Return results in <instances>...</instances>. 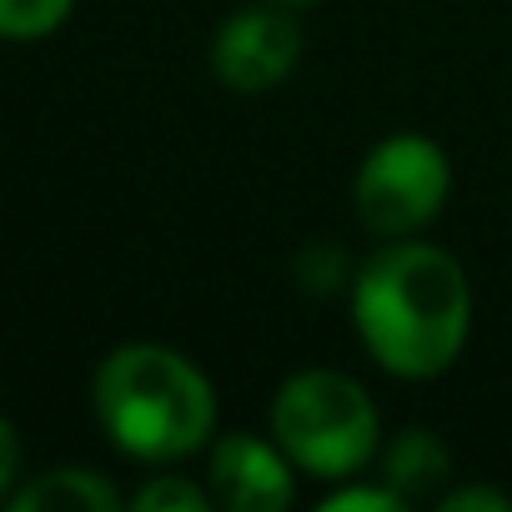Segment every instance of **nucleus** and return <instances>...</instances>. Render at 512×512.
<instances>
[{
	"instance_id": "5",
	"label": "nucleus",
	"mask_w": 512,
	"mask_h": 512,
	"mask_svg": "<svg viewBox=\"0 0 512 512\" xmlns=\"http://www.w3.org/2000/svg\"><path fill=\"white\" fill-rule=\"evenodd\" d=\"M302 51H307V31L297 11L277 6V0H256V6L221 16V26L211 31V76L221 91L267 96L292 81Z\"/></svg>"
},
{
	"instance_id": "1",
	"label": "nucleus",
	"mask_w": 512,
	"mask_h": 512,
	"mask_svg": "<svg viewBox=\"0 0 512 512\" xmlns=\"http://www.w3.org/2000/svg\"><path fill=\"white\" fill-rule=\"evenodd\" d=\"M352 332L397 382H432L457 367L472 337V282L457 256L427 236L377 241L352 267Z\"/></svg>"
},
{
	"instance_id": "7",
	"label": "nucleus",
	"mask_w": 512,
	"mask_h": 512,
	"mask_svg": "<svg viewBox=\"0 0 512 512\" xmlns=\"http://www.w3.org/2000/svg\"><path fill=\"white\" fill-rule=\"evenodd\" d=\"M377 477H382L392 492H402L407 507L437 502V492L457 477V472H452V447H447L432 427H402L397 437H382Z\"/></svg>"
},
{
	"instance_id": "8",
	"label": "nucleus",
	"mask_w": 512,
	"mask_h": 512,
	"mask_svg": "<svg viewBox=\"0 0 512 512\" xmlns=\"http://www.w3.org/2000/svg\"><path fill=\"white\" fill-rule=\"evenodd\" d=\"M121 502V487L91 467H51L11 492L16 512H116Z\"/></svg>"
},
{
	"instance_id": "3",
	"label": "nucleus",
	"mask_w": 512,
	"mask_h": 512,
	"mask_svg": "<svg viewBox=\"0 0 512 512\" xmlns=\"http://www.w3.org/2000/svg\"><path fill=\"white\" fill-rule=\"evenodd\" d=\"M267 432L312 482L362 477L382 452V412L342 367H302L282 377L267 402Z\"/></svg>"
},
{
	"instance_id": "11",
	"label": "nucleus",
	"mask_w": 512,
	"mask_h": 512,
	"mask_svg": "<svg viewBox=\"0 0 512 512\" xmlns=\"http://www.w3.org/2000/svg\"><path fill=\"white\" fill-rule=\"evenodd\" d=\"M317 507H327V512H402L407 497L392 492L382 477L377 482L347 477V482H327V492H317Z\"/></svg>"
},
{
	"instance_id": "6",
	"label": "nucleus",
	"mask_w": 512,
	"mask_h": 512,
	"mask_svg": "<svg viewBox=\"0 0 512 512\" xmlns=\"http://www.w3.org/2000/svg\"><path fill=\"white\" fill-rule=\"evenodd\" d=\"M297 467L272 432H216L206 442V492L221 512H287L297 502Z\"/></svg>"
},
{
	"instance_id": "14",
	"label": "nucleus",
	"mask_w": 512,
	"mask_h": 512,
	"mask_svg": "<svg viewBox=\"0 0 512 512\" xmlns=\"http://www.w3.org/2000/svg\"><path fill=\"white\" fill-rule=\"evenodd\" d=\"M16 472H21V437L6 417H0V497L16 492Z\"/></svg>"
},
{
	"instance_id": "9",
	"label": "nucleus",
	"mask_w": 512,
	"mask_h": 512,
	"mask_svg": "<svg viewBox=\"0 0 512 512\" xmlns=\"http://www.w3.org/2000/svg\"><path fill=\"white\" fill-rule=\"evenodd\" d=\"M76 11V0H0V41H46Z\"/></svg>"
},
{
	"instance_id": "15",
	"label": "nucleus",
	"mask_w": 512,
	"mask_h": 512,
	"mask_svg": "<svg viewBox=\"0 0 512 512\" xmlns=\"http://www.w3.org/2000/svg\"><path fill=\"white\" fill-rule=\"evenodd\" d=\"M277 6H292V11H302V6H322V0H277Z\"/></svg>"
},
{
	"instance_id": "10",
	"label": "nucleus",
	"mask_w": 512,
	"mask_h": 512,
	"mask_svg": "<svg viewBox=\"0 0 512 512\" xmlns=\"http://www.w3.org/2000/svg\"><path fill=\"white\" fill-rule=\"evenodd\" d=\"M131 507L136 512H211L216 502H211L206 482H196L186 472H156L131 492Z\"/></svg>"
},
{
	"instance_id": "2",
	"label": "nucleus",
	"mask_w": 512,
	"mask_h": 512,
	"mask_svg": "<svg viewBox=\"0 0 512 512\" xmlns=\"http://www.w3.org/2000/svg\"><path fill=\"white\" fill-rule=\"evenodd\" d=\"M91 407L106 442L146 467H171L206 452L221 417L211 377L166 342L111 347L91 377Z\"/></svg>"
},
{
	"instance_id": "12",
	"label": "nucleus",
	"mask_w": 512,
	"mask_h": 512,
	"mask_svg": "<svg viewBox=\"0 0 512 512\" xmlns=\"http://www.w3.org/2000/svg\"><path fill=\"white\" fill-rule=\"evenodd\" d=\"M297 282L302 287H317V292H332L342 282H352V267L337 246H307L302 262H297Z\"/></svg>"
},
{
	"instance_id": "4",
	"label": "nucleus",
	"mask_w": 512,
	"mask_h": 512,
	"mask_svg": "<svg viewBox=\"0 0 512 512\" xmlns=\"http://www.w3.org/2000/svg\"><path fill=\"white\" fill-rule=\"evenodd\" d=\"M452 196V161L422 131H392L367 146L352 171V211L372 241L422 236Z\"/></svg>"
},
{
	"instance_id": "13",
	"label": "nucleus",
	"mask_w": 512,
	"mask_h": 512,
	"mask_svg": "<svg viewBox=\"0 0 512 512\" xmlns=\"http://www.w3.org/2000/svg\"><path fill=\"white\" fill-rule=\"evenodd\" d=\"M432 507H442V512H507L512 497L502 487H487V482H447Z\"/></svg>"
}]
</instances>
